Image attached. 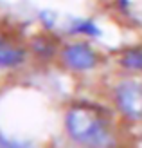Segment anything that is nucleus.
Instances as JSON below:
<instances>
[{
  "mask_svg": "<svg viewBox=\"0 0 142 148\" xmlns=\"http://www.w3.org/2000/svg\"><path fill=\"white\" fill-rule=\"evenodd\" d=\"M31 49L40 60H50V58L56 54V42L52 40V36H49V34H38V36L33 38Z\"/></svg>",
  "mask_w": 142,
  "mask_h": 148,
  "instance_id": "5",
  "label": "nucleus"
},
{
  "mask_svg": "<svg viewBox=\"0 0 142 148\" xmlns=\"http://www.w3.org/2000/svg\"><path fill=\"white\" fill-rule=\"evenodd\" d=\"M65 128L72 141L88 146L111 143L110 119L106 112L94 103H74L65 114Z\"/></svg>",
  "mask_w": 142,
  "mask_h": 148,
  "instance_id": "1",
  "label": "nucleus"
},
{
  "mask_svg": "<svg viewBox=\"0 0 142 148\" xmlns=\"http://www.w3.org/2000/svg\"><path fill=\"white\" fill-rule=\"evenodd\" d=\"M117 110L130 121H142V83L135 79L121 81L113 90Z\"/></svg>",
  "mask_w": 142,
  "mask_h": 148,
  "instance_id": "2",
  "label": "nucleus"
},
{
  "mask_svg": "<svg viewBox=\"0 0 142 148\" xmlns=\"http://www.w3.org/2000/svg\"><path fill=\"white\" fill-rule=\"evenodd\" d=\"M61 60L70 71L85 72V71H92L99 63V56L88 43L76 42V43H69V45L63 47Z\"/></svg>",
  "mask_w": 142,
  "mask_h": 148,
  "instance_id": "3",
  "label": "nucleus"
},
{
  "mask_svg": "<svg viewBox=\"0 0 142 148\" xmlns=\"http://www.w3.org/2000/svg\"><path fill=\"white\" fill-rule=\"evenodd\" d=\"M25 49L14 40L0 34V69H14L25 62Z\"/></svg>",
  "mask_w": 142,
  "mask_h": 148,
  "instance_id": "4",
  "label": "nucleus"
},
{
  "mask_svg": "<svg viewBox=\"0 0 142 148\" xmlns=\"http://www.w3.org/2000/svg\"><path fill=\"white\" fill-rule=\"evenodd\" d=\"M119 63L128 71H140L142 72V47H130L122 51Z\"/></svg>",
  "mask_w": 142,
  "mask_h": 148,
  "instance_id": "6",
  "label": "nucleus"
},
{
  "mask_svg": "<svg viewBox=\"0 0 142 148\" xmlns=\"http://www.w3.org/2000/svg\"><path fill=\"white\" fill-rule=\"evenodd\" d=\"M70 34H90V36H99V29L92 20H74L69 27Z\"/></svg>",
  "mask_w": 142,
  "mask_h": 148,
  "instance_id": "7",
  "label": "nucleus"
}]
</instances>
